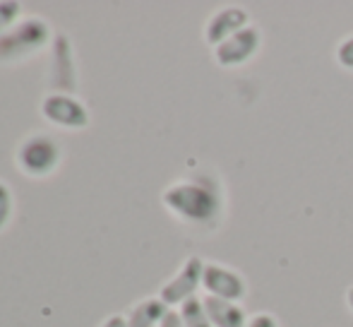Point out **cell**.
Segmentation results:
<instances>
[{"mask_svg":"<svg viewBox=\"0 0 353 327\" xmlns=\"http://www.w3.org/2000/svg\"><path fill=\"white\" fill-rule=\"evenodd\" d=\"M161 202L171 215H176L185 224L214 229L223 219L226 195H223L221 183L214 176L195 173V176L168 186L161 195Z\"/></svg>","mask_w":353,"mask_h":327,"instance_id":"obj_1","label":"cell"},{"mask_svg":"<svg viewBox=\"0 0 353 327\" xmlns=\"http://www.w3.org/2000/svg\"><path fill=\"white\" fill-rule=\"evenodd\" d=\"M51 41V27L41 17H29L0 37V63H17L34 56Z\"/></svg>","mask_w":353,"mask_h":327,"instance_id":"obj_2","label":"cell"},{"mask_svg":"<svg viewBox=\"0 0 353 327\" xmlns=\"http://www.w3.org/2000/svg\"><path fill=\"white\" fill-rule=\"evenodd\" d=\"M17 164L27 176L43 178L56 171L61 164V147L48 135L27 137L17 150Z\"/></svg>","mask_w":353,"mask_h":327,"instance_id":"obj_3","label":"cell"},{"mask_svg":"<svg viewBox=\"0 0 353 327\" xmlns=\"http://www.w3.org/2000/svg\"><path fill=\"white\" fill-rule=\"evenodd\" d=\"M262 48V32L257 24H248L245 29H241L238 34H233L231 39H226L223 43H219L214 48V61L221 68H238L245 66L248 61L260 53Z\"/></svg>","mask_w":353,"mask_h":327,"instance_id":"obj_4","label":"cell"},{"mask_svg":"<svg viewBox=\"0 0 353 327\" xmlns=\"http://www.w3.org/2000/svg\"><path fill=\"white\" fill-rule=\"evenodd\" d=\"M41 113L48 123L63 130H84L89 126V111L72 94L53 92L41 101Z\"/></svg>","mask_w":353,"mask_h":327,"instance_id":"obj_5","label":"cell"},{"mask_svg":"<svg viewBox=\"0 0 353 327\" xmlns=\"http://www.w3.org/2000/svg\"><path fill=\"white\" fill-rule=\"evenodd\" d=\"M202 286H205L207 296L223 301H233L241 304L248 296V281L241 272L223 267L219 262H205V275H202Z\"/></svg>","mask_w":353,"mask_h":327,"instance_id":"obj_6","label":"cell"},{"mask_svg":"<svg viewBox=\"0 0 353 327\" xmlns=\"http://www.w3.org/2000/svg\"><path fill=\"white\" fill-rule=\"evenodd\" d=\"M202 275H205V260L197 255L188 257L185 265L181 267V272L161 286L159 299L163 301L166 308L168 306H183L202 286Z\"/></svg>","mask_w":353,"mask_h":327,"instance_id":"obj_7","label":"cell"},{"mask_svg":"<svg viewBox=\"0 0 353 327\" xmlns=\"http://www.w3.org/2000/svg\"><path fill=\"white\" fill-rule=\"evenodd\" d=\"M250 24V14L243 8H221L210 17V22L205 24V41L212 48H216L219 43H223L226 39H231L233 34H238L241 29H245Z\"/></svg>","mask_w":353,"mask_h":327,"instance_id":"obj_8","label":"cell"},{"mask_svg":"<svg viewBox=\"0 0 353 327\" xmlns=\"http://www.w3.org/2000/svg\"><path fill=\"white\" fill-rule=\"evenodd\" d=\"M51 84L61 89V94H70L77 89V70H74L72 43L65 34H58L51 53Z\"/></svg>","mask_w":353,"mask_h":327,"instance_id":"obj_9","label":"cell"},{"mask_svg":"<svg viewBox=\"0 0 353 327\" xmlns=\"http://www.w3.org/2000/svg\"><path fill=\"white\" fill-rule=\"evenodd\" d=\"M202 304H205V310H207V315H210V323L214 327H245L248 325V315L241 304L214 299V296H205Z\"/></svg>","mask_w":353,"mask_h":327,"instance_id":"obj_10","label":"cell"},{"mask_svg":"<svg viewBox=\"0 0 353 327\" xmlns=\"http://www.w3.org/2000/svg\"><path fill=\"white\" fill-rule=\"evenodd\" d=\"M163 313H166V306L161 299H144L132 308L128 327H159Z\"/></svg>","mask_w":353,"mask_h":327,"instance_id":"obj_11","label":"cell"},{"mask_svg":"<svg viewBox=\"0 0 353 327\" xmlns=\"http://www.w3.org/2000/svg\"><path fill=\"white\" fill-rule=\"evenodd\" d=\"M178 313H181L185 327H214L210 323V315H207V310H205V304H202V299H197V296L188 299L185 304L181 306Z\"/></svg>","mask_w":353,"mask_h":327,"instance_id":"obj_12","label":"cell"},{"mask_svg":"<svg viewBox=\"0 0 353 327\" xmlns=\"http://www.w3.org/2000/svg\"><path fill=\"white\" fill-rule=\"evenodd\" d=\"M19 12H22V5L14 3V0H3V3H0V37L8 34L10 29L14 27Z\"/></svg>","mask_w":353,"mask_h":327,"instance_id":"obj_13","label":"cell"},{"mask_svg":"<svg viewBox=\"0 0 353 327\" xmlns=\"http://www.w3.org/2000/svg\"><path fill=\"white\" fill-rule=\"evenodd\" d=\"M336 63H339L344 70L353 72V34L339 41V46H336Z\"/></svg>","mask_w":353,"mask_h":327,"instance_id":"obj_14","label":"cell"},{"mask_svg":"<svg viewBox=\"0 0 353 327\" xmlns=\"http://www.w3.org/2000/svg\"><path fill=\"white\" fill-rule=\"evenodd\" d=\"M10 217H12V192H10V188L0 181V231L8 226Z\"/></svg>","mask_w":353,"mask_h":327,"instance_id":"obj_15","label":"cell"},{"mask_svg":"<svg viewBox=\"0 0 353 327\" xmlns=\"http://www.w3.org/2000/svg\"><path fill=\"white\" fill-rule=\"evenodd\" d=\"M245 327H279V320L272 313H255L252 318H248Z\"/></svg>","mask_w":353,"mask_h":327,"instance_id":"obj_16","label":"cell"},{"mask_svg":"<svg viewBox=\"0 0 353 327\" xmlns=\"http://www.w3.org/2000/svg\"><path fill=\"white\" fill-rule=\"evenodd\" d=\"M159 327H185V323H183V318H181V313H178V310L166 308V313H163Z\"/></svg>","mask_w":353,"mask_h":327,"instance_id":"obj_17","label":"cell"},{"mask_svg":"<svg viewBox=\"0 0 353 327\" xmlns=\"http://www.w3.org/2000/svg\"><path fill=\"white\" fill-rule=\"evenodd\" d=\"M101 327H128V318H123V315H111Z\"/></svg>","mask_w":353,"mask_h":327,"instance_id":"obj_18","label":"cell"},{"mask_svg":"<svg viewBox=\"0 0 353 327\" xmlns=\"http://www.w3.org/2000/svg\"><path fill=\"white\" fill-rule=\"evenodd\" d=\"M346 306H349V310L353 313V286L346 289Z\"/></svg>","mask_w":353,"mask_h":327,"instance_id":"obj_19","label":"cell"}]
</instances>
